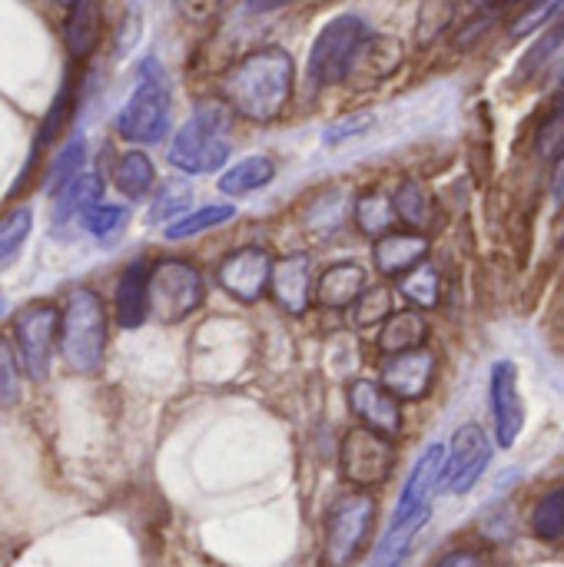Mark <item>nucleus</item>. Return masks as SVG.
I'll return each instance as SVG.
<instances>
[{"instance_id":"423d86ee","label":"nucleus","mask_w":564,"mask_h":567,"mask_svg":"<svg viewBox=\"0 0 564 567\" xmlns=\"http://www.w3.org/2000/svg\"><path fill=\"white\" fill-rule=\"evenodd\" d=\"M203 306V276L186 259H163L150 269V316L163 326L189 319Z\"/></svg>"},{"instance_id":"473e14b6","label":"nucleus","mask_w":564,"mask_h":567,"mask_svg":"<svg viewBox=\"0 0 564 567\" xmlns=\"http://www.w3.org/2000/svg\"><path fill=\"white\" fill-rule=\"evenodd\" d=\"M30 229H33V209L30 206H17L0 219V266L10 262L20 252Z\"/></svg>"},{"instance_id":"0eeeda50","label":"nucleus","mask_w":564,"mask_h":567,"mask_svg":"<svg viewBox=\"0 0 564 567\" xmlns=\"http://www.w3.org/2000/svg\"><path fill=\"white\" fill-rule=\"evenodd\" d=\"M376 522V502L366 492L342 495L326 522V561L332 567L352 565L369 542Z\"/></svg>"},{"instance_id":"6ab92c4d","label":"nucleus","mask_w":564,"mask_h":567,"mask_svg":"<svg viewBox=\"0 0 564 567\" xmlns=\"http://www.w3.org/2000/svg\"><path fill=\"white\" fill-rule=\"evenodd\" d=\"M150 316V266L143 259L130 262L116 282V322L123 329H140Z\"/></svg>"},{"instance_id":"49530a36","label":"nucleus","mask_w":564,"mask_h":567,"mask_svg":"<svg viewBox=\"0 0 564 567\" xmlns=\"http://www.w3.org/2000/svg\"><path fill=\"white\" fill-rule=\"evenodd\" d=\"M558 239L564 243V213H562V223H558Z\"/></svg>"},{"instance_id":"f3484780","label":"nucleus","mask_w":564,"mask_h":567,"mask_svg":"<svg viewBox=\"0 0 564 567\" xmlns=\"http://www.w3.org/2000/svg\"><path fill=\"white\" fill-rule=\"evenodd\" d=\"M372 259H376V269L386 279H399V276H406L409 269H416L419 262L429 259V236L416 233V229L386 233V236L376 239Z\"/></svg>"},{"instance_id":"aec40b11","label":"nucleus","mask_w":564,"mask_h":567,"mask_svg":"<svg viewBox=\"0 0 564 567\" xmlns=\"http://www.w3.org/2000/svg\"><path fill=\"white\" fill-rule=\"evenodd\" d=\"M369 286V276L359 262H336L316 282V302L326 309H349Z\"/></svg>"},{"instance_id":"cd10ccee","label":"nucleus","mask_w":564,"mask_h":567,"mask_svg":"<svg viewBox=\"0 0 564 567\" xmlns=\"http://www.w3.org/2000/svg\"><path fill=\"white\" fill-rule=\"evenodd\" d=\"M352 216H356V226H359L366 236H372V239L392 233V226L399 223V219H396V209H392V196L382 193V189L362 193V196L356 199V206H352Z\"/></svg>"},{"instance_id":"4468645a","label":"nucleus","mask_w":564,"mask_h":567,"mask_svg":"<svg viewBox=\"0 0 564 567\" xmlns=\"http://www.w3.org/2000/svg\"><path fill=\"white\" fill-rule=\"evenodd\" d=\"M349 409L356 412V419L379 432V435H389L396 439L402 432V405L396 395H389L379 382L372 379H356L349 385Z\"/></svg>"},{"instance_id":"72a5a7b5","label":"nucleus","mask_w":564,"mask_h":567,"mask_svg":"<svg viewBox=\"0 0 564 567\" xmlns=\"http://www.w3.org/2000/svg\"><path fill=\"white\" fill-rule=\"evenodd\" d=\"M389 316H392V292L386 286H376V289L366 286V292L352 302V319H356L359 329L382 326Z\"/></svg>"},{"instance_id":"f8f14e48","label":"nucleus","mask_w":564,"mask_h":567,"mask_svg":"<svg viewBox=\"0 0 564 567\" xmlns=\"http://www.w3.org/2000/svg\"><path fill=\"white\" fill-rule=\"evenodd\" d=\"M489 405L495 419V442L512 449L525 429V402L519 392V369L515 362H495L489 379Z\"/></svg>"},{"instance_id":"7ed1b4c3","label":"nucleus","mask_w":564,"mask_h":567,"mask_svg":"<svg viewBox=\"0 0 564 567\" xmlns=\"http://www.w3.org/2000/svg\"><path fill=\"white\" fill-rule=\"evenodd\" d=\"M226 106L223 103H199L193 120L180 126V133L170 143V163L189 176L216 173L229 159V140H226Z\"/></svg>"},{"instance_id":"ddd939ff","label":"nucleus","mask_w":564,"mask_h":567,"mask_svg":"<svg viewBox=\"0 0 564 567\" xmlns=\"http://www.w3.org/2000/svg\"><path fill=\"white\" fill-rule=\"evenodd\" d=\"M435 355L422 346L412 352H399V355H386L382 365V389L389 395H396L399 402H422L432 385H435Z\"/></svg>"},{"instance_id":"4c0bfd02","label":"nucleus","mask_w":564,"mask_h":567,"mask_svg":"<svg viewBox=\"0 0 564 567\" xmlns=\"http://www.w3.org/2000/svg\"><path fill=\"white\" fill-rule=\"evenodd\" d=\"M70 100H73V83H70V80H63L60 96L53 100V106H50V113H47V120H43V126H40L37 146H47V143L53 140V133L63 126V120H66V113H70Z\"/></svg>"},{"instance_id":"c03bdc74","label":"nucleus","mask_w":564,"mask_h":567,"mask_svg":"<svg viewBox=\"0 0 564 567\" xmlns=\"http://www.w3.org/2000/svg\"><path fill=\"white\" fill-rule=\"evenodd\" d=\"M555 116H564V76L558 83V100H555Z\"/></svg>"},{"instance_id":"39448f33","label":"nucleus","mask_w":564,"mask_h":567,"mask_svg":"<svg viewBox=\"0 0 564 567\" xmlns=\"http://www.w3.org/2000/svg\"><path fill=\"white\" fill-rule=\"evenodd\" d=\"M369 23L356 13H342V17H332L312 40V50H309V80L316 86H332V83H342L349 76V66L359 53V47L366 43L369 37Z\"/></svg>"},{"instance_id":"09e8293b","label":"nucleus","mask_w":564,"mask_h":567,"mask_svg":"<svg viewBox=\"0 0 564 567\" xmlns=\"http://www.w3.org/2000/svg\"><path fill=\"white\" fill-rule=\"evenodd\" d=\"M512 3H522V0H512Z\"/></svg>"},{"instance_id":"bb28decb","label":"nucleus","mask_w":564,"mask_h":567,"mask_svg":"<svg viewBox=\"0 0 564 567\" xmlns=\"http://www.w3.org/2000/svg\"><path fill=\"white\" fill-rule=\"evenodd\" d=\"M113 183H116V189H120L126 199H143V196H150V189L156 186V169H153V163H150L146 153L130 150V153L120 156V163H116V169H113Z\"/></svg>"},{"instance_id":"a18cd8bd","label":"nucleus","mask_w":564,"mask_h":567,"mask_svg":"<svg viewBox=\"0 0 564 567\" xmlns=\"http://www.w3.org/2000/svg\"><path fill=\"white\" fill-rule=\"evenodd\" d=\"M469 3H472L475 10H489V7H495L499 0H469Z\"/></svg>"},{"instance_id":"7c9ffc66","label":"nucleus","mask_w":564,"mask_h":567,"mask_svg":"<svg viewBox=\"0 0 564 567\" xmlns=\"http://www.w3.org/2000/svg\"><path fill=\"white\" fill-rule=\"evenodd\" d=\"M236 216L233 206H203V209H193V213H180L170 226H166V239H189V236H199L206 229H216L223 223H229Z\"/></svg>"},{"instance_id":"2eb2a0df","label":"nucleus","mask_w":564,"mask_h":567,"mask_svg":"<svg viewBox=\"0 0 564 567\" xmlns=\"http://www.w3.org/2000/svg\"><path fill=\"white\" fill-rule=\"evenodd\" d=\"M442 472H445V445H429L422 452V458L416 462L402 495H399V505H396V515L392 522H402L416 512H425L432 505V495L442 488Z\"/></svg>"},{"instance_id":"393cba45","label":"nucleus","mask_w":564,"mask_h":567,"mask_svg":"<svg viewBox=\"0 0 564 567\" xmlns=\"http://www.w3.org/2000/svg\"><path fill=\"white\" fill-rule=\"evenodd\" d=\"M392 209L396 219L406 223L416 233H425L435 223V203L432 193L419 183V179H406L396 193H392Z\"/></svg>"},{"instance_id":"c85d7f7f","label":"nucleus","mask_w":564,"mask_h":567,"mask_svg":"<svg viewBox=\"0 0 564 567\" xmlns=\"http://www.w3.org/2000/svg\"><path fill=\"white\" fill-rule=\"evenodd\" d=\"M399 292L416 306V309H435L442 299V276L435 266L419 262L406 276H399Z\"/></svg>"},{"instance_id":"412c9836","label":"nucleus","mask_w":564,"mask_h":567,"mask_svg":"<svg viewBox=\"0 0 564 567\" xmlns=\"http://www.w3.org/2000/svg\"><path fill=\"white\" fill-rule=\"evenodd\" d=\"M429 342V322L419 309H402V312H392L382 329H379V352L382 355H399V352H412V349H422Z\"/></svg>"},{"instance_id":"de8ad7c7","label":"nucleus","mask_w":564,"mask_h":567,"mask_svg":"<svg viewBox=\"0 0 564 567\" xmlns=\"http://www.w3.org/2000/svg\"><path fill=\"white\" fill-rule=\"evenodd\" d=\"M0 316H3V302H0Z\"/></svg>"},{"instance_id":"20e7f679","label":"nucleus","mask_w":564,"mask_h":567,"mask_svg":"<svg viewBox=\"0 0 564 567\" xmlns=\"http://www.w3.org/2000/svg\"><path fill=\"white\" fill-rule=\"evenodd\" d=\"M170 130V86L153 56L136 70V86L116 116V133L130 143H160Z\"/></svg>"},{"instance_id":"37998d69","label":"nucleus","mask_w":564,"mask_h":567,"mask_svg":"<svg viewBox=\"0 0 564 567\" xmlns=\"http://www.w3.org/2000/svg\"><path fill=\"white\" fill-rule=\"evenodd\" d=\"M293 0H246V10L249 13H276L283 7H289Z\"/></svg>"},{"instance_id":"9b49d317","label":"nucleus","mask_w":564,"mask_h":567,"mask_svg":"<svg viewBox=\"0 0 564 567\" xmlns=\"http://www.w3.org/2000/svg\"><path fill=\"white\" fill-rule=\"evenodd\" d=\"M269 272H273V256L263 246H243L219 262L216 276L233 299L259 302L269 292Z\"/></svg>"},{"instance_id":"f257e3e1","label":"nucleus","mask_w":564,"mask_h":567,"mask_svg":"<svg viewBox=\"0 0 564 567\" xmlns=\"http://www.w3.org/2000/svg\"><path fill=\"white\" fill-rule=\"evenodd\" d=\"M223 103L256 123L283 116L293 96V56L283 47H263L236 60L219 80Z\"/></svg>"},{"instance_id":"1a4fd4ad","label":"nucleus","mask_w":564,"mask_h":567,"mask_svg":"<svg viewBox=\"0 0 564 567\" xmlns=\"http://www.w3.org/2000/svg\"><path fill=\"white\" fill-rule=\"evenodd\" d=\"M57 326H60V309L53 302H33L17 312L13 319V342L23 372L33 382H43L50 375L53 362V342H57Z\"/></svg>"},{"instance_id":"ea45409f","label":"nucleus","mask_w":564,"mask_h":567,"mask_svg":"<svg viewBox=\"0 0 564 567\" xmlns=\"http://www.w3.org/2000/svg\"><path fill=\"white\" fill-rule=\"evenodd\" d=\"M223 0H176V10L183 20H193V23H206L219 13Z\"/></svg>"},{"instance_id":"c756f323","label":"nucleus","mask_w":564,"mask_h":567,"mask_svg":"<svg viewBox=\"0 0 564 567\" xmlns=\"http://www.w3.org/2000/svg\"><path fill=\"white\" fill-rule=\"evenodd\" d=\"M532 535L539 542H562L564 538V485L545 492L532 508Z\"/></svg>"},{"instance_id":"9d476101","label":"nucleus","mask_w":564,"mask_h":567,"mask_svg":"<svg viewBox=\"0 0 564 567\" xmlns=\"http://www.w3.org/2000/svg\"><path fill=\"white\" fill-rule=\"evenodd\" d=\"M492 462V439L482 425L469 422L452 435V445L445 449V472H442V485L452 495H469L479 478L485 475Z\"/></svg>"},{"instance_id":"79ce46f5","label":"nucleus","mask_w":564,"mask_h":567,"mask_svg":"<svg viewBox=\"0 0 564 567\" xmlns=\"http://www.w3.org/2000/svg\"><path fill=\"white\" fill-rule=\"evenodd\" d=\"M552 196L558 206H564V150L555 156V166H552Z\"/></svg>"},{"instance_id":"b1692460","label":"nucleus","mask_w":564,"mask_h":567,"mask_svg":"<svg viewBox=\"0 0 564 567\" xmlns=\"http://www.w3.org/2000/svg\"><path fill=\"white\" fill-rule=\"evenodd\" d=\"M103 196V183L96 173H80L60 196H53V226H63L70 219H80L86 209H93Z\"/></svg>"},{"instance_id":"6e6552de","label":"nucleus","mask_w":564,"mask_h":567,"mask_svg":"<svg viewBox=\"0 0 564 567\" xmlns=\"http://www.w3.org/2000/svg\"><path fill=\"white\" fill-rule=\"evenodd\" d=\"M339 468L342 478L356 488L386 485L396 468V445L389 435H379L366 425L349 429L339 445Z\"/></svg>"},{"instance_id":"a19ab883","label":"nucleus","mask_w":564,"mask_h":567,"mask_svg":"<svg viewBox=\"0 0 564 567\" xmlns=\"http://www.w3.org/2000/svg\"><path fill=\"white\" fill-rule=\"evenodd\" d=\"M435 567H485V555L475 548H455V551L442 555Z\"/></svg>"},{"instance_id":"c9c22d12","label":"nucleus","mask_w":564,"mask_h":567,"mask_svg":"<svg viewBox=\"0 0 564 567\" xmlns=\"http://www.w3.org/2000/svg\"><path fill=\"white\" fill-rule=\"evenodd\" d=\"M163 189L166 193H160L156 203H153V209H150V223L176 219V213H183L189 206V199H193L189 186H183V183H163Z\"/></svg>"},{"instance_id":"4be33fe9","label":"nucleus","mask_w":564,"mask_h":567,"mask_svg":"<svg viewBox=\"0 0 564 567\" xmlns=\"http://www.w3.org/2000/svg\"><path fill=\"white\" fill-rule=\"evenodd\" d=\"M399 63H402V47H399V40H392V37H372V33H369L366 43L359 47V53H356V60H352L346 80H359V76H362V83H372V80L389 76Z\"/></svg>"},{"instance_id":"dca6fc26","label":"nucleus","mask_w":564,"mask_h":567,"mask_svg":"<svg viewBox=\"0 0 564 567\" xmlns=\"http://www.w3.org/2000/svg\"><path fill=\"white\" fill-rule=\"evenodd\" d=\"M269 292H273V302L289 312V316H302L309 309V299H312V272H309V256L299 252V256H286L279 262H273V272H269Z\"/></svg>"},{"instance_id":"f704fd0d","label":"nucleus","mask_w":564,"mask_h":567,"mask_svg":"<svg viewBox=\"0 0 564 567\" xmlns=\"http://www.w3.org/2000/svg\"><path fill=\"white\" fill-rule=\"evenodd\" d=\"M126 209L123 206H103V203H96L93 209H86L83 216H80V226L90 233V236H96L100 243H110L123 226H126Z\"/></svg>"},{"instance_id":"e433bc0d","label":"nucleus","mask_w":564,"mask_h":567,"mask_svg":"<svg viewBox=\"0 0 564 567\" xmlns=\"http://www.w3.org/2000/svg\"><path fill=\"white\" fill-rule=\"evenodd\" d=\"M372 123H376V113L362 110V113L342 116V120H336L332 126H326L322 140H326L329 146H339V143H346V140H352V136H362L366 130H372Z\"/></svg>"},{"instance_id":"f03ea898","label":"nucleus","mask_w":564,"mask_h":567,"mask_svg":"<svg viewBox=\"0 0 564 567\" xmlns=\"http://www.w3.org/2000/svg\"><path fill=\"white\" fill-rule=\"evenodd\" d=\"M60 355L80 375L100 372L106 359V312L93 289H73L60 309Z\"/></svg>"},{"instance_id":"58836bf2","label":"nucleus","mask_w":564,"mask_h":567,"mask_svg":"<svg viewBox=\"0 0 564 567\" xmlns=\"http://www.w3.org/2000/svg\"><path fill=\"white\" fill-rule=\"evenodd\" d=\"M20 399V379H17V359L10 346L0 339V409L13 405Z\"/></svg>"},{"instance_id":"5701e85b","label":"nucleus","mask_w":564,"mask_h":567,"mask_svg":"<svg viewBox=\"0 0 564 567\" xmlns=\"http://www.w3.org/2000/svg\"><path fill=\"white\" fill-rule=\"evenodd\" d=\"M429 515H432V508H425V512H416V515H409V518H402V522H392V525H389V532H386V538H382V542H379V548H376L372 567H399L402 565V561L409 558L412 545H416V535L425 528Z\"/></svg>"},{"instance_id":"2f4dec72","label":"nucleus","mask_w":564,"mask_h":567,"mask_svg":"<svg viewBox=\"0 0 564 567\" xmlns=\"http://www.w3.org/2000/svg\"><path fill=\"white\" fill-rule=\"evenodd\" d=\"M83 163H86V143H83V140H70V143L60 150V156L53 159V166H50V173H47V179H43V189H47L50 196H60V193L83 173Z\"/></svg>"},{"instance_id":"8fccbe9b","label":"nucleus","mask_w":564,"mask_h":567,"mask_svg":"<svg viewBox=\"0 0 564 567\" xmlns=\"http://www.w3.org/2000/svg\"><path fill=\"white\" fill-rule=\"evenodd\" d=\"M60 3H70V0H60Z\"/></svg>"},{"instance_id":"a878e982","label":"nucleus","mask_w":564,"mask_h":567,"mask_svg":"<svg viewBox=\"0 0 564 567\" xmlns=\"http://www.w3.org/2000/svg\"><path fill=\"white\" fill-rule=\"evenodd\" d=\"M273 179H276V163L269 156H246V159H239L236 166H229L219 176V193L246 196V193H256V189L269 186Z\"/></svg>"},{"instance_id":"a211bd4d","label":"nucleus","mask_w":564,"mask_h":567,"mask_svg":"<svg viewBox=\"0 0 564 567\" xmlns=\"http://www.w3.org/2000/svg\"><path fill=\"white\" fill-rule=\"evenodd\" d=\"M103 37V7L100 0H70L66 3V23H63V43L73 60H86Z\"/></svg>"}]
</instances>
